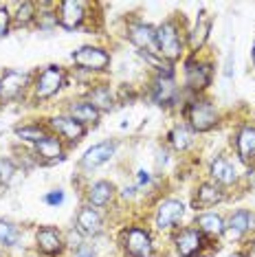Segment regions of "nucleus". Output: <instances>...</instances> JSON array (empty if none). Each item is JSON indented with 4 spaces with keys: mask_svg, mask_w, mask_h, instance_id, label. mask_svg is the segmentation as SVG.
<instances>
[{
    "mask_svg": "<svg viewBox=\"0 0 255 257\" xmlns=\"http://www.w3.org/2000/svg\"><path fill=\"white\" fill-rule=\"evenodd\" d=\"M183 31L176 18H167L156 27V55L167 64H174L183 53Z\"/></svg>",
    "mask_w": 255,
    "mask_h": 257,
    "instance_id": "f257e3e1",
    "label": "nucleus"
},
{
    "mask_svg": "<svg viewBox=\"0 0 255 257\" xmlns=\"http://www.w3.org/2000/svg\"><path fill=\"white\" fill-rule=\"evenodd\" d=\"M185 119L189 121V130L194 132H209L218 125V108L213 101L196 95L185 106Z\"/></svg>",
    "mask_w": 255,
    "mask_h": 257,
    "instance_id": "f03ea898",
    "label": "nucleus"
},
{
    "mask_svg": "<svg viewBox=\"0 0 255 257\" xmlns=\"http://www.w3.org/2000/svg\"><path fill=\"white\" fill-rule=\"evenodd\" d=\"M119 244L128 257H154V239L143 226H128L121 231Z\"/></svg>",
    "mask_w": 255,
    "mask_h": 257,
    "instance_id": "7ed1b4c3",
    "label": "nucleus"
},
{
    "mask_svg": "<svg viewBox=\"0 0 255 257\" xmlns=\"http://www.w3.org/2000/svg\"><path fill=\"white\" fill-rule=\"evenodd\" d=\"M66 84V71L57 64H51V66L42 68L38 75H36V81H33V99L38 101H44V99H51L55 97L57 92L64 88Z\"/></svg>",
    "mask_w": 255,
    "mask_h": 257,
    "instance_id": "20e7f679",
    "label": "nucleus"
},
{
    "mask_svg": "<svg viewBox=\"0 0 255 257\" xmlns=\"http://www.w3.org/2000/svg\"><path fill=\"white\" fill-rule=\"evenodd\" d=\"M29 86H33V84H31V75L27 71L7 68V71L0 75V103L18 101Z\"/></svg>",
    "mask_w": 255,
    "mask_h": 257,
    "instance_id": "39448f33",
    "label": "nucleus"
},
{
    "mask_svg": "<svg viewBox=\"0 0 255 257\" xmlns=\"http://www.w3.org/2000/svg\"><path fill=\"white\" fill-rule=\"evenodd\" d=\"M71 60L82 71H90V73H103L110 66V53L103 51L101 46H79L71 55Z\"/></svg>",
    "mask_w": 255,
    "mask_h": 257,
    "instance_id": "423d86ee",
    "label": "nucleus"
},
{
    "mask_svg": "<svg viewBox=\"0 0 255 257\" xmlns=\"http://www.w3.org/2000/svg\"><path fill=\"white\" fill-rule=\"evenodd\" d=\"M211 77H213V68L209 62L196 60V57L185 62V86H187V90L200 95L211 84Z\"/></svg>",
    "mask_w": 255,
    "mask_h": 257,
    "instance_id": "0eeeda50",
    "label": "nucleus"
},
{
    "mask_svg": "<svg viewBox=\"0 0 255 257\" xmlns=\"http://www.w3.org/2000/svg\"><path fill=\"white\" fill-rule=\"evenodd\" d=\"M174 246L178 257H198L207 246V237L196 226H185L174 233Z\"/></svg>",
    "mask_w": 255,
    "mask_h": 257,
    "instance_id": "6e6552de",
    "label": "nucleus"
},
{
    "mask_svg": "<svg viewBox=\"0 0 255 257\" xmlns=\"http://www.w3.org/2000/svg\"><path fill=\"white\" fill-rule=\"evenodd\" d=\"M150 95H152L154 103L159 106H172L178 99V86L176 79H174V71L167 73H156V77L152 79V88H150Z\"/></svg>",
    "mask_w": 255,
    "mask_h": 257,
    "instance_id": "1a4fd4ad",
    "label": "nucleus"
},
{
    "mask_svg": "<svg viewBox=\"0 0 255 257\" xmlns=\"http://www.w3.org/2000/svg\"><path fill=\"white\" fill-rule=\"evenodd\" d=\"M49 127L53 130L55 137H60L66 143H77L86 137V125H82L79 121H75L68 114H57L49 119Z\"/></svg>",
    "mask_w": 255,
    "mask_h": 257,
    "instance_id": "9d476101",
    "label": "nucleus"
},
{
    "mask_svg": "<svg viewBox=\"0 0 255 257\" xmlns=\"http://www.w3.org/2000/svg\"><path fill=\"white\" fill-rule=\"evenodd\" d=\"M183 215H185V204L181 200H176V198H165V200H161L159 207H156L154 224L159 226L161 231L174 229V226L183 220Z\"/></svg>",
    "mask_w": 255,
    "mask_h": 257,
    "instance_id": "9b49d317",
    "label": "nucleus"
},
{
    "mask_svg": "<svg viewBox=\"0 0 255 257\" xmlns=\"http://www.w3.org/2000/svg\"><path fill=\"white\" fill-rule=\"evenodd\" d=\"M36 246L40 253L55 257L62 255L64 248H66V239H64L62 231L57 226H40L36 231Z\"/></svg>",
    "mask_w": 255,
    "mask_h": 257,
    "instance_id": "f8f14e48",
    "label": "nucleus"
},
{
    "mask_svg": "<svg viewBox=\"0 0 255 257\" xmlns=\"http://www.w3.org/2000/svg\"><path fill=\"white\" fill-rule=\"evenodd\" d=\"M128 40L141 49V53H154L156 55V27L148 22H130L128 25Z\"/></svg>",
    "mask_w": 255,
    "mask_h": 257,
    "instance_id": "ddd939ff",
    "label": "nucleus"
},
{
    "mask_svg": "<svg viewBox=\"0 0 255 257\" xmlns=\"http://www.w3.org/2000/svg\"><path fill=\"white\" fill-rule=\"evenodd\" d=\"M75 231L82 237H97L103 231V218L90 204H84L75 215Z\"/></svg>",
    "mask_w": 255,
    "mask_h": 257,
    "instance_id": "4468645a",
    "label": "nucleus"
},
{
    "mask_svg": "<svg viewBox=\"0 0 255 257\" xmlns=\"http://www.w3.org/2000/svg\"><path fill=\"white\" fill-rule=\"evenodd\" d=\"M86 20V3L82 0H64V3L57 5V22L60 27L68 29H79L82 22Z\"/></svg>",
    "mask_w": 255,
    "mask_h": 257,
    "instance_id": "2eb2a0df",
    "label": "nucleus"
},
{
    "mask_svg": "<svg viewBox=\"0 0 255 257\" xmlns=\"http://www.w3.org/2000/svg\"><path fill=\"white\" fill-rule=\"evenodd\" d=\"M253 229H255V213L248 211V209H237L224 222V235L229 239H242Z\"/></svg>",
    "mask_w": 255,
    "mask_h": 257,
    "instance_id": "dca6fc26",
    "label": "nucleus"
},
{
    "mask_svg": "<svg viewBox=\"0 0 255 257\" xmlns=\"http://www.w3.org/2000/svg\"><path fill=\"white\" fill-rule=\"evenodd\" d=\"M114 152H117V143H114V141L97 143V145H92V148L82 156V161H79V167H82L84 172H92V169L101 167L103 163H108L110 159H112Z\"/></svg>",
    "mask_w": 255,
    "mask_h": 257,
    "instance_id": "f3484780",
    "label": "nucleus"
},
{
    "mask_svg": "<svg viewBox=\"0 0 255 257\" xmlns=\"http://www.w3.org/2000/svg\"><path fill=\"white\" fill-rule=\"evenodd\" d=\"M235 152L237 159L246 165L255 163V125H242L235 134Z\"/></svg>",
    "mask_w": 255,
    "mask_h": 257,
    "instance_id": "a211bd4d",
    "label": "nucleus"
},
{
    "mask_svg": "<svg viewBox=\"0 0 255 257\" xmlns=\"http://www.w3.org/2000/svg\"><path fill=\"white\" fill-rule=\"evenodd\" d=\"M209 176L213 178V183L218 187H231L237 183V172L233 167V163L229 159H224V156H216V159L211 161L209 165Z\"/></svg>",
    "mask_w": 255,
    "mask_h": 257,
    "instance_id": "6ab92c4d",
    "label": "nucleus"
},
{
    "mask_svg": "<svg viewBox=\"0 0 255 257\" xmlns=\"http://www.w3.org/2000/svg\"><path fill=\"white\" fill-rule=\"evenodd\" d=\"M194 226L205 237H220L224 235V218L216 211H200L194 218Z\"/></svg>",
    "mask_w": 255,
    "mask_h": 257,
    "instance_id": "aec40b11",
    "label": "nucleus"
},
{
    "mask_svg": "<svg viewBox=\"0 0 255 257\" xmlns=\"http://www.w3.org/2000/svg\"><path fill=\"white\" fill-rule=\"evenodd\" d=\"M224 200V191L222 187H218L216 183H200L194 191V209H211L213 204Z\"/></svg>",
    "mask_w": 255,
    "mask_h": 257,
    "instance_id": "412c9836",
    "label": "nucleus"
},
{
    "mask_svg": "<svg viewBox=\"0 0 255 257\" xmlns=\"http://www.w3.org/2000/svg\"><path fill=\"white\" fill-rule=\"evenodd\" d=\"M68 116H73L75 121H79L82 125H95L99 123L101 119V112L97 110L92 103L88 101V99H79V101H71L68 103V110H66Z\"/></svg>",
    "mask_w": 255,
    "mask_h": 257,
    "instance_id": "4be33fe9",
    "label": "nucleus"
},
{
    "mask_svg": "<svg viewBox=\"0 0 255 257\" xmlns=\"http://www.w3.org/2000/svg\"><path fill=\"white\" fill-rule=\"evenodd\" d=\"M36 159L40 163H55L62 159L64 154V141L55 134H49L46 139H42L38 145H36Z\"/></svg>",
    "mask_w": 255,
    "mask_h": 257,
    "instance_id": "5701e85b",
    "label": "nucleus"
},
{
    "mask_svg": "<svg viewBox=\"0 0 255 257\" xmlns=\"http://www.w3.org/2000/svg\"><path fill=\"white\" fill-rule=\"evenodd\" d=\"M114 191H117V187H114L110 180H97V183H92L88 187V191H86V200H88L90 207H106V204L114 198Z\"/></svg>",
    "mask_w": 255,
    "mask_h": 257,
    "instance_id": "b1692460",
    "label": "nucleus"
},
{
    "mask_svg": "<svg viewBox=\"0 0 255 257\" xmlns=\"http://www.w3.org/2000/svg\"><path fill=\"white\" fill-rule=\"evenodd\" d=\"M88 101L99 112H110L114 108V103H117V99H114V92L108 84H97L88 90Z\"/></svg>",
    "mask_w": 255,
    "mask_h": 257,
    "instance_id": "393cba45",
    "label": "nucleus"
},
{
    "mask_svg": "<svg viewBox=\"0 0 255 257\" xmlns=\"http://www.w3.org/2000/svg\"><path fill=\"white\" fill-rule=\"evenodd\" d=\"M14 132L20 141H29L33 145H38L42 139H46L49 134H53L49 130V125H42V123H25V125H18Z\"/></svg>",
    "mask_w": 255,
    "mask_h": 257,
    "instance_id": "a878e982",
    "label": "nucleus"
},
{
    "mask_svg": "<svg viewBox=\"0 0 255 257\" xmlns=\"http://www.w3.org/2000/svg\"><path fill=\"white\" fill-rule=\"evenodd\" d=\"M209 31H211V20L205 18V14H200L194 31L189 33V49L194 51V53H198V51L202 49V44H205L207 38H209Z\"/></svg>",
    "mask_w": 255,
    "mask_h": 257,
    "instance_id": "bb28decb",
    "label": "nucleus"
},
{
    "mask_svg": "<svg viewBox=\"0 0 255 257\" xmlns=\"http://www.w3.org/2000/svg\"><path fill=\"white\" fill-rule=\"evenodd\" d=\"M167 141H170V145L176 152H185L191 143H194V134H191V130L187 125H174L172 132L167 134Z\"/></svg>",
    "mask_w": 255,
    "mask_h": 257,
    "instance_id": "cd10ccee",
    "label": "nucleus"
},
{
    "mask_svg": "<svg viewBox=\"0 0 255 257\" xmlns=\"http://www.w3.org/2000/svg\"><path fill=\"white\" fill-rule=\"evenodd\" d=\"M20 237H22V231L16 222L0 218V244H3L5 248L16 246V244L20 242Z\"/></svg>",
    "mask_w": 255,
    "mask_h": 257,
    "instance_id": "c85d7f7f",
    "label": "nucleus"
},
{
    "mask_svg": "<svg viewBox=\"0 0 255 257\" xmlns=\"http://www.w3.org/2000/svg\"><path fill=\"white\" fill-rule=\"evenodd\" d=\"M38 5L36 3H20L18 9L14 14V25L16 27H29L31 22H36Z\"/></svg>",
    "mask_w": 255,
    "mask_h": 257,
    "instance_id": "c756f323",
    "label": "nucleus"
},
{
    "mask_svg": "<svg viewBox=\"0 0 255 257\" xmlns=\"http://www.w3.org/2000/svg\"><path fill=\"white\" fill-rule=\"evenodd\" d=\"M16 174H18L16 161L11 156H0V187H9Z\"/></svg>",
    "mask_w": 255,
    "mask_h": 257,
    "instance_id": "7c9ffc66",
    "label": "nucleus"
},
{
    "mask_svg": "<svg viewBox=\"0 0 255 257\" xmlns=\"http://www.w3.org/2000/svg\"><path fill=\"white\" fill-rule=\"evenodd\" d=\"M11 20H14V16L9 14V9L5 7V5H0V38L7 36V33H9Z\"/></svg>",
    "mask_w": 255,
    "mask_h": 257,
    "instance_id": "2f4dec72",
    "label": "nucleus"
},
{
    "mask_svg": "<svg viewBox=\"0 0 255 257\" xmlns=\"http://www.w3.org/2000/svg\"><path fill=\"white\" fill-rule=\"evenodd\" d=\"M44 202L51 204V207H57V204H62V202H64V191H62V189L49 191V194L44 196Z\"/></svg>",
    "mask_w": 255,
    "mask_h": 257,
    "instance_id": "473e14b6",
    "label": "nucleus"
},
{
    "mask_svg": "<svg viewBox=\"0 0 255 257\" xmlns=\"http://www.w3.org/2000/svg\"><path fill=\"white\" fill-rule=\"evenodd\" d=\"M75 257H95V248L88 246V244H82L75 250Z\"/></svg>",
    "mask_w": 255,
    "mask_h": 257,
    "instance_id": "72a5a7b5",
    "label": "nucleus"
},
{
    "mask_svg": "<svg viewBox=\"0 0 255 257\" xmlns=\"http://www.w3.org/2000/svg\"><path fill=\"white\" fill-rule=\"evenodd\" d=\"M246 180H248V185H251V187H255V163H253V165H248Z\"/></svg>",
    "mask_w": 255,
    "mask_h": 257,
    "instance_id": "f704fd0d",
    "label": "nucleus"
},
{
    "mask_svg": "<svg viewBox=\"0 0 255 257\" xmlns=\"http://www.w3.org/2000/svg\"><path fill=\"white\" fill-rule=\"evenodd\" d=\"M135 191H137V187H125V189L121 191V196H123V198H132V196H135Z\"/></svg>",
    "mask_w": 255,
    "mask_h": 257,
    "instance_id": "c9c22d12",
    "label": "nucleus"
},
{
    "mask_svg": "<svg viewBox=\"0 0 255 257\" xmlns=\"http://www.w3.org/2000/svg\"><path fill=\"white\" fill-rule=\"evenodd\" d=\"M148 180H150V176H148V172H139V183H148Z\"/></svg>",
    "mask_w": 255,
    "mask_h": 257,
    "instance_id": "e433bc0d",
    "label": "nucleus"
},
{
    "mask_svg": "<svg viewBox=\"0 0 255 257\" xmlns=\"http://www.w3.org/2000/svg\"><path fill=\"white\" fill-rule=\"evenodd\" d=\"M251 57H253V64H255V42H253V49H251Z\"/></svg>",
    "mask_w": 255,
    "mask_h": 257,
    "instance_id": "4c0bfd02",
    "label": "nucleus"
},
{
    "mask_svg": "<svg viewBox=\"0 0 255 257\" xmlns=\"http://www.w3.org/2000/svg\"><path fill=\"white\" fill-rule=\"evenodd\" d=\"M0 257H3V253H0Z\"/></svg>",
    "mask_w": 255,
    "mask_h": 257,
    "instance_id": "58836bf2",
    "label": "nucleus"
}]
</instances>
